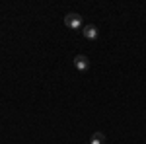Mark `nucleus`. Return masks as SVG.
<instances>
[{
	"instance_id": "20e7f679",
	"label": "nucleus",
	"mask_w": 146,
	"mask_h": 144,
	"mask_svg": "<svg viewBox=\"0 0 146 144\" xmlns=\"http://www.w3.org/2000/svg\"><path fill=\"white\" fill-rule=\"evenodd\" d=\"M90 144H105V134L103 133H94L90 138Z\"/></svg>"
},
{
	"instance_id": "f257e3e1",
	"label": "nucleus",
	"mask_w": 146,
	"mask_h": 144,
	"mask_svg": "<svg viewBox=\"0 0 146 144\" xmlns=\"http://www.w3.org/2000/svg\"><path fill=\"white\" fill-rule=\"evenodd\" d=\"M64 25L70 27V29H80V27H82V18H80V14L68 12L66 16H64Z\"/></svg>"
},
{
	"instance_id": "7ed1b4c3",
	"label": "nucleus",
	"mask_w": 146,
	"mask_h": 144,
	"mask_svg": "<svg viewBox=\"0 0 146 144\" xmlns=\"http://www.w3.org/2000/svg\"><path fill=\"white\" fill-rule=\"evenodd\" d=\"M82 35L86 37V39H90V41H96L98 39V35H100V31H98V27L96 25H84V29H82Z\"/></svg>"
},
{
	"instance_id": "f03ea898",
	"label": "nucleus",
	"mask_w": 146,
	"mask_h": 144,
	"mask_svg": "<svg viewBox=\"0 0 146 144\" xmlns=\"http://www.w3.org/2000/svg\"><path fill=\"white\" fill-rule=\"evenodd\" d=\"M74 66L78 68L80 72L88 70V68H90V58H88L86 55H76L74 56Z\"/></svg>"
}]
</instances>
